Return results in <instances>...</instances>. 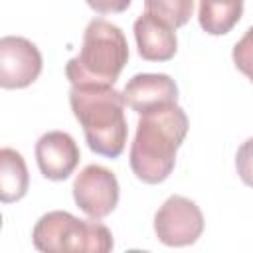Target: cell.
I'll use <instances>...</instances> for the list:
<instances>
[{
	"mask_svg": "<svg viewBox=\"0 0 253 253\" xmlns=\"http://www.w3.org/2000/svg\"><path fill=\"white\" fill-rule=\"evenodd\" d=\"M69 105L95 154L107 158L123 154L128 136L123 93L113 85H71Z\"/></svg>",
	"mask_w": 253,
	"mask_h": 253,
	"instance_id": "cell-2",
	"label": "cell"
},
{
	"mask_svg": "<svg viewBox=\"0 0 253 253\" xmlns=\"http://www.w3.org/2000/svg\"><path fill=\"white\" fill-rule=\"evenodd\" d=\"M30 186L28 166L24 156L14 148L0 150V200L4 204L18 202L26 196Z\"/></svg>",
	"mask_w": 253,
	"mask_h": 253,
	"instance_id": "cell-11",
	"label": "cell"
},
{
	"mask_svg": "<svg viewBox=\"0 0 253 253\" xmlns=\"http://www.w3.org/2000/svg\"><path fill=\"white\" fill-rule=\"evenodd\" d=\"M233 63L235 67L253 81V26L243 34V38L233 45Z\"/></svg>",
	"mask_w": 253,
	"mask_h": 253,
	"instance_id": "cell-14",
	"label": "cell"
},
{
	"mask_svg": "<svg viewBox=\"0 0 253 253\" xmlns=\"http://www.w3.org/2000/svg\"><path fill=\"white\" fill-rule=\"evenodd\" d=\"M144 10L176 30L192 18L194 0H144Z\"/></svg>",
	"mask_w": 253,
	"mask_h": 253,
	"instance_id": "cell-13",
	"label": "cell"
},
{
	"mask_svg": "<svg viewBox=\"0 0 253 253\" xmlns=\"http://www.w3.org/2000/svg\"><path fill=\"white\" fill-rule=\"evenodd\" d=\"M243 14V0H200L198 20L206 34H227Z\"/></svg>",
	"mask_w": 253,
	"mask_h": 253,
	"instance_id": "cell-12",
	"label": "cell"
},
{
	"mask_svg": "<svg viewBox=\"0 0 253 253\" xmlns=\"http://www.w3.org/2000/svg\"><path fill=\"white\" fill-rule=\"evenodd\" d=\"M79 158L77 142L63 130H49L36 142V162L47 180H67L77 168Z\"/></svg>",
	"mask_w": 253,
	"mask_h": 253,
	"instance_id": "cell-8",
	"label": "cell"
},
{
	"mask_svg": "<svg viewBox=\"0 0 253 253\" xmlns=\"http://www.w3.org/2000/svg\"><path fill=\"white\" fill-rule=\"evenodd\" d=\"M202 231V210L184 196H170L154 215V233L168 247L192 245L200 239Z\"/></svg>",
	"mask_w": 253,
	"mask_h": 253,
	"instance_id": "cell-5",
	"label": "cell"
},
{
	"mask_svg": "<svg viewBox=\"0 0 253 253\" xmlns=\"http://www.w3.org/2000/svg\"><path fill=\"white\" fill-rule=\"evenodd\" d=\"M42 53L22 36H4L0 40V85L4 89H24L42 73Z\"/></svg>",
	"mask_w": 253,
	"mask_h": 253,
	"instance_id": "cell-7",
	"label": "cell"
},
{
	"mask_svg": "<svg viewBox=\"0 0 253 253\" xmlns=\"http://www.w3.org/2000/svg\"><path fill=\"white\" fill-rule=\"evenodd\" d=\"M235 168H237V174L239 178L253 188V136L247 138L239 150H237V156H235Z\"/></svg>",
	"mask_w": 253,
	"mask_h": 253,
	"instance_id": "cell-15",
	"label": "cell"
},
{
	"mask_svg": "<svg viewBox=\"0 0 253 253\" xmlns=\"http://www.w3.org/2000/svg\"><path fill=\"white\" fill-rule=\"evenodd\" d=\"M71 190L75 204L93 219L109 215L119 204L117 176L101 164L85 166L77 174Z\"/></svg>",
	"mask_w": 253,
	"mask_h": 253,
	"instance_id": "cell-6",
	"label": "cell"
},
{
	"mask_svg": "<svg viewBox=\"0 0 253 253\" xmlns=\"http://www.w3.org/2000/svg\"><path fill=\"white\" fill-rule=\"evenodd\" d=\"M188 132V117L178 103H168L140 115L130 144V168L146 184L164 182L176 164V152Z\"/></svg>",
	"mask_w": 253,
	"mask_h": 253,
	"instance_id": "cell-1",
	"label": "cell"
},
{
	"mask_svg": "<svg viewBox=\"0 0 253 253\" xmlns=\"http://www.w3.org/2000/svg\"><path fill=\"white\" fill-rule=\"evenodd\" d=\"M32 241L38 251H91L109 253L113 249V233L97 219H79L69 211L43 213L32 231Z\"/></svg>",
	"mask_w": 253,
	"mask_h": 253,
	"instance_id": "cell-4",
	"label": "cell"
},
{
	"mask_svg": "<svg viewBox=\"0 0 253 253\" xmlns=\"http://www.w3.org/2000/svg\"><path fill=\"white\" fill-rule=\"evenodd\" d=\"M134 40L138 55L146 61H168L178 49V38L174 28L144 12L134 22Z\"/></svg>",
	"mask_w": 253,
	"mask_h": 253,
	"instance_id": "cell-10",
	"label": "cell"
},
{
	"mask_svg": "<svg viewBox=\"0 0 253 253\" xmlns=\"http://www.w3.org/2000/svg\"><path fill=\"white\" fill-rule=\"evenodd\" d=\"M125 103L138 115L178 101V85L166 73H138L123 89Z\"/></svg>",
	"mask_w": 253,
	"mask_h": 253,
	"instance_id": "cell-9",
	"label": "cell"
},
{
	"mask_svg": "<svg viewBox=\"0 0 253 253\" xmlns=\"http://www.w3.org/2000/svg\"><path fill=\"white\" fill-rule=\"evenodd\" d=\"M128 61V43L119 26L93 18L83 34L81 49L65 65L71 85H115Z\"/></svg>",
	"mask_w": 253,
	"mask_h": 253,
	"instance_id": "cell-3",
	"label": "cell"
},
{
	"mask_svg": "<svg viewBox=\"0 0 253 253\" xmlns=\"http://www.w3.org/2000/svg\"><path fill=\"white\" fill-rule=\"evenodd\" d=\"M85 2L97 14H121L130 6L132 0H85Z\"/></svg>",
	"mask_w": 253,
	"mask_h": 253,
	"instance_id": "cell-16",
	"label": "cell"
}]
</instances>
